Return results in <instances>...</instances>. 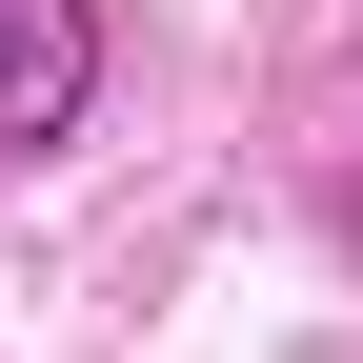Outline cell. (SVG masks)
<instances>
[{
	"mask_svg": "<svg viewBox=\"0 0 363 363\" xmlns=\"http://www.w3.org/2000/svg\"><path fill=\"white\" fill-rule=\"evenodd\" d=\"M101 121V0H0V162H61Z\"/></svg>",
	"mask_w": 363,
	"mask_h": 363,
	"instance_id": "obj_1",
	"label": "cell"
}]
</instances>
